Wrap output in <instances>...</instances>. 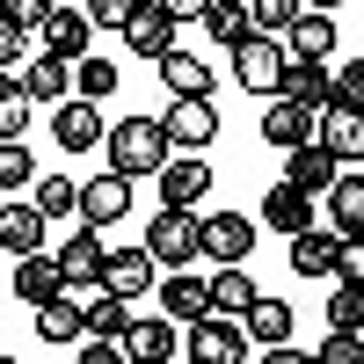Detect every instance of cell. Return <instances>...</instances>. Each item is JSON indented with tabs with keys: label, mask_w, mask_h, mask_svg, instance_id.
<instances>
[{
	"label": "cell",
	"mask_w": 364,
	"mask_h": 364,
	"mask_svg": "<svg viewBox=\"0 0 364 364\" xmlns=\"http://www.w3.org/2000/svg\"><path fill=\"white\" fill-rule=\"evenodd\" d=\"M102 146H109V168L117 175H154L175 146H168V132H161V117H117V132H102Z\"/></svg>",
	"instance_id": "cell-1"
},
{
	"label": "cell",
	"mask_w": 364,
	"mask_h": 364,
	"mask_svg": "<svg viewBox=\"0 0 364 364\" xmlns=\"http://www.w3.org/2000/svg\"><path fill=\"white\" fill-rule=\"evenodd\" d=\"M182 350H190L197 364H248L255 343H248V328H240V314H197L190 328H182Z\"/></svg>",
	"instance_id": "cell-2"
},
{
	"label": "cell",
	"mask_w": 364,
	"mask_h": 364,
	"mask_svg": "<svg viewBox=\"0 0 364 364\" xmlns=\"http://www.w3.org/2000/svg\"><path fill=\"white\" fill-rule=\"evenodd\" d=\"M146 255H154L161 269H182L204 255V233H197V204H161L154 226H146Z\"/></svg>",
	"instance_id": "cell-3"
},
{
	"label": "cell",
	"mask_w": 364,
	"mask_h": 364,
	"mask_svg": "<svg viewBox=\"0 0 364 364\" xmlns=\"http://www.w3.org/2000/svg\"><path fill=\"white\" fill-rule=\"evenodd\" d=\"M161 132H168V146H190V154H204V146L219 139V109H211V95H168Z\"/></svg>",
	"instance_id": "cell-4"
},
{
	"label": "cell",
	"mask_w": 364,
	"mask_h": 364,
	"mask_svg": "<svg viewBox=\"0 0 364 364\" xmlns=\"http://www.w3.org/2000/svg\"><path fill=\"white\" fill-rule=\"evenodd\" d=\"M102 102H87V95H66V102H51V139H58V154H95L102 146Z\"/></svg>",
	"instance_id": "cell-5"
},
{
	"label": "cell",
	"mask_w": 364,
	"mask_h": 364,
	"mask_svg": "<svg viewBox=\"0 0 364 364\" xmlns=\"http://www.w3.org/2000/svg\"><path fill=\"white\" fill-rule=\"evenodd\" d=\"M154 182H161V204H204L211 197V161L190 154V146H175V154L154 168Z\"/></svg>",
	"instance_id": "cell-6"
},
{
	"label": "cell",
	"mask_w": 364,
	"mask_h": 364,
	"mask_svg": "<svg viewBox=\"0 0 364 364\" xmlns=\"http://www.w3.org/2000/svg\"><path fill=\"white\" fill-rule=\"evenodd\" d=\"M233 80L248 87V95H277V80H284V37H255L233 51Z\"/></svg>",
	"instance_id": "cell-7"
},
{
	"label": "cell",
	"mask_w": 364,
	"mask_h": 364,
	"mask_svg": "<svg viewBox=\"0 0 364 364\" xmlns=\"http://www.w3.org/2000/svg\"><path fill=\"white\" fill-rule=\"evenodd\" d=\"M314 139L336 154L343 168H357L364 161V109H350V102H328L321 117H314Z\"/></svg>",
	"instance_id": "cell-8"
},
{
	"label": "cell",
	"mask_w": 364,
	"mask_h": 364,
	"mask_svg": "<svg viewBox=\"0 0 364 364\" xmlns=\"http://www.w3.org/2000/svg\"><path fill=\"white\" fill-rule=\"evenodd\" d=\"M124 211H132V175L102 168V175L80 182V219H87V226H117Z\"/></svg>",
	"instance_id": "cell-9"
},
{
	"label": "cell",
	"mask_w": 364,
	"mask_h": 364,
	"mask_svg": "<svg viewBox=\"0 0 364 364\" xmlns=\"http://www.w3.org/2000/svg\"><path fill=\"white\" fill-rule=\"evenodd\" d=\"M197 233H204V255L211 262H248V248H255V219H240V211H211V219H197Z\"/></svg>",
	"instance_id": "cell-10"
},
{
	"label": "cell",
	"mask_w": 364,
	"mask_h": 364,
	"mask_svg": "<svg viewBox=\"0 0 364 364\" xmlns=\"http://www.w3.org/2000/svg\"><path fill=\"white\" fill-rule=\"evenodd\" d=\"M154 73H161L168 95H211V87H219V73H211V58H204V51H175V44L154 58Z\"/></svg>",
	"instance_id": "cell-11"
},
{
	"label": "cell",
	"mask_w": 364,
	"mask_h": 364,
	"mask_svg": "<svg viewBox=\"0 0 364 364\" xmlns=\"http://www.w3.org/2000/svg\"><path fill=\"white\" fill-rule=\"evenodd\" d=\"M22 87H29V102H37V109L66 102V95H73V58H58V51L22 58Z\"/></svg>",
	"instance_id": "cell-12"
},
{
	"label": "cell",
	"mask_w": 364,
	"mask_h": 364,
	"mask_svg": "<svg viewBox=\"0 0 364 364\" xmlns=\"http://www.w3.org/2000/svg\"><path fill=\"white\" fill-rule=\"evenodd\" d=\"M284 168H291L284 182H291V190H306V197H328V182H336V175H343V161H336V154H328V146H321V139H299Z\"/></svg>",
	"instance_id": "cell-13"
},
{
	"label": "cell",
	"mask_w": 364,
	"mask_h": 364,
	"mask_svg": "<svg viewBox=\"0 0 364 364\" xmlns=\"http://www.w3.org/2000/svg\"><path fill=\"white\" fill-rule=\"evenodd\" d=\"M154 291H161L168 321H182V328H190L197 314H211V277H190V262H182V269H168V277H161Z\"/></svg>",
	"instance_id": "cell-14"
},
{
	"label": "cell",
	"mask_w": 364,
	"mask_h": 364,
	"mask_svg": "<svg viewBox=\"0 0 364 364\" xmlns=\"http://www.w3.org/2000/svg\"><path fill=\"white\" fill-rule=\"evenodd\" d=\"M175 44V22H168V8L161 0H139V8L124 15V51H139V58H161Z\"/></svg>",
	"instance_id": "cell-15"
},
{
	"label": "cell",
	"mask_w": 364,
	"mask_h": 364,
	"mask_svg": "<svg viewBox=\"0 0 364 364\" xmlns=\"http://www.w3.org/2000/svg\"><path fill=\"white\" fill-rule=\"evenodd\" d=\"M102 262H109V248H102L95 226H80V233L58 240V269H66V284H102Z\"/></svg>",
	"instance_id": "cell-16"
},
{
	"label": "cell",
	"mask_w": 364,
	"mask_h": 364,
	"mask_svg": "<svg viewBox=\"0 0 364 364\" xmlns=\"http://www.w3.org/2000/svg\"><path fill=\"white\" fill-rule=\"evenodd\" d=\"M154 255H146V240L139 248H117L109 262H102V291H117V299H139V291H154Z\"/></svg>",
	"instance_id": "cell-17"
},
{
	"label": "cell",
	"mask_w": 364,
	"mask_h": 364,
	"mask_svg": "<svg viewBox=\"0 0 364 364\" xmlns=\"http://www.w3.org/2000/svg\"><path fill=\"white\" fill-rule=\"evenodd\" d=\"M15 299H29V306H44V299H58L66 291V269H58V255H15V284H8Z\"/></svg>",
	"instance_id": "cell-18"
},
{
	"label": "cell",
	"mask_w": 364,
	"mask_h": 364,
	"mask_svg": "<svg viewBox=\"0 0 364 364\" xmlns=\"http://www.w3.org/2000/svg\"><path fill=\"white\" fill-rule=\"evenodd\" d=\"M336 51V15L328 8H299L284 29V58H328Z\"/></svg>",
	"instance_id": "cell-19"
},
{
	"label": "cell",
	"mask_w": 364,
	"mask_h": 364,
	"mask_svg": "<svg viewBox=\"0 0 364 364\" xmlns=\"http://www.w3.org/2000/svg\"><path fill=\"white\" fill-rule=\"evenodd\" d=\"M37 37H44V51H58V58H87L95 22H87V8H51V15L37 22Z\"/></svg>",
	"instance_id": "cell-20"
},
{
	"label": "cell",
	"mask_w": 364,
	"mask_h": 364,
	"mask_svg": "<svg viewBox=\"0 0 364 364\" xmlns=\"http://www.w3.org/2000/svg\"><path fill=\"white\" fill-rule=\"evenodd\" d=\"M336 248H343L336 226H299L291 233V269L299 277H336Z\"/></svg>",
	"instance_id": "cell-21"
},
{
	"label": "cell",
	"mask_w": 364,
	"mask_h": 364,
	"mask_svg": "<svg viewBox=\"0 0 364 364\" xmlns=\"http://www.w3.org/2000/svg\"><path fill=\"white\" fill-rule=\"evenodd\" d=\"M175 350H182V321H168V314L124 328V357H139V364H168Z\"/></svg>",
	"instance_id": "cell-22"
},
{
	"label": "cell",
	"mask_w": 364,
	"mask_h": 364,
	"mask_svg": "<svg viewBox=\"0 0 364 364\" xmlns=\"http://www.w3.org/2000/svg\"><path fill=\"white\" fill-rule=\"evenodd\" d=\"M328 87H336L328 58H284V80H277V95L306 102V109H328Z\"/></svg>",
	"instance_id": "cell-23"
},
{
	"label": "cell",
	"mask_w": 364,
	"mask_h": 364,
	"mask_svg": "<svg viewBox=\"0 0 364 364\" xmlns=\"http://www.w3.org/2000/svg\"><path fill=\"white\" fill-rule=\"evenodd\" d=\"M314 117H321V109H306V102H291V95H277V102L262 109V139L277 146V154H291L299 139H314Z\"/></svg>",
	"instance_id": "cell-24"
},
{
	"label": "cell",
	"mask_w": 364,
	"mask_h": 364,
	"mask_svg": "<svg viewBox=\"0 0 364 364\" xmlns=\"http://www.w3.org/2000/svg\"><path fill=\"white\" fill-rule=\"evenodd\" d=\"M240 328H248V343H255V350L291 343V306H284V299H269V291H255L248 306H240Z\"/></svg>",
	"instance_id": "cell-25"
},
{
	"label": "cell",
	"mask_w": 364,
	"mask_h": 364,
	"mask_svg": "<svg viewBox=\"0 0 364 364\" xmlns=\"http://www.w3.org/2000/svg\"><path fill=\"white\" fill-rule=\"evenodd\" d=\"M44 211L37 204H0V255H37L44 248Z\"/></svg>",
	"instance_id": "cell-26"
},
{
	"label": "cell",
	"mask_w": 364,
	"mask_h": 364,
	"mask_svg": "<svg viewBox=\"0 0 364 364\" xmlns=\"http://www.w3.org/2000/svg\"><path fill=\"white\" fill-rule=\"evenodd\" d=\"M204 37L219 44V51H240L255 37V15H248V0H211L204 8Z\"/></svg>",
	"instance_id": "cell-27"
},
{
	"label": "cell",
	"mask_w": 364,
	"mask_h": 364,
	"mask_svg": "<svg viewBox=\"0 0 364 364\" xmlns=\"http://www.w3.org/2000/svg\"><path fill=\"white\" fill-rule=\"evenodd\" d=\"M262 226H277V233L291 240L299 226H314V197L291 190V182H269V197H262Z\"/></svg>",
	"instance_id": "cell-28"
},
{
	"label": "cell",
	"mask_w": 364,
	"mask_h": 364,
	"mask_svg": "<svg viewBox=\"0 0 364 364\" xmlns=\"http://www.w3.org/2000/svg\"><path fill=\"white\" fill-rule=\"evenodd\" d=\"M328 226L336 233H364V175L357 168H343L328 182Z\"/></svg>",
	"instance_id": "cell-29"
},
{
	"label": "cell",
	"mask_w": 364,
	"mask_h": 364,
	"mask_svg": "<svg viewBox=\"0 0 364 364\" xmlns=\"http://www.w3.org/2000/svg\"><path fill=\"white\" fill-rule=\"evenodd\" d=\"M80 336H87V314L73 306L66 291H58V299H44V306H37V343H80Z\"/></svg>",
	"instance_id": "cell-30"
},
{
	"label": "cell",
	"mask_w": 364,
	"mask_h": 364,
	"mask_svg": "<svg viewBox=\"0 0 364 364\" xmlns=\"http://www.w3.org/2000/svg\"><path fill=\"white\" fill-rule=\"evenodd\" d=\"M80 314H87V336H109V343H124V328H132V299H117V291H95Z\"/></svg>",
	"instance_id": "cell-31"
},
{
	"label": "cell",
	"mask_w": 364,
	"mask_h": 364,
	"mask_svg": "<svg viewBox=\"0 0 364 364\" xmlns=\"http://www.w3.org/2000/svg\"><path fill=\"white\" fill-rule=\"evenodd\" d=\"M248 299H255L248 262H219V269H211V306H219V314H240Z\"/></svg>",
	"instance_id": "cell-32"
},
{
	"label": "cell",
	"mask_w": 364,
	"mask_h": 364,
	"mask_svg": "<svg viewBox=\"0 0 364 364\" xmlns=\"http://www.w3.org/2000/svg\"><path fill=\"white\" fill-rule=\"evenodd\" d=\"M73 95H87V102H109V95H117V58H102V51L73 58Z\"/></svg>",
	"instance_id": "cell-33"
},
{
	"label": "cell",
	"mask_w": 364,
	"mask_h": 364,
	"mask_svg": "<svg viewBox=\"0 0 364 364\" xmlns=\"http://www.w3.org/2000/svg\"><path fill=\"white\" fill-rule=\"evenodd\" d=\"M44 211V219H66V211H80V182L73 175H37V197H29Z\"/></svg>",
	"instance_id": "cell-34"
},
{
	"label": "cell",
	"mask_w": 364,
	"mask_h": 364,
	"mask_svg": "<svg viewBox=\"0 0 364 364\" xmlns=\"http://www.w3.org/2000/svg\"><path fill=\"white\" fill-rule=\"evenodd\" d=\"M328 328H364V284L336 277V291H328Z\"/></svg>",
	"instance_id": "cell-35"
},
{
	"label": "cell",
	"mask_w": 364,
	"mask_h": 364,
	"mask_svg": "<svg viewBox=\"0 0 364 364\" xmlns=\"http://www.w3.org/2000/svg\"><path fill=\"white\" fill-rule=\"evenodd\" d=\"M22 182H37V161L22 139H0V190H22Z\"/></svg>",
	"instance_id": "cell-36"
},
{
	"label": "cell",
	"mask_w": 364,
	"mask_h": 364,
	"mask_svg": "<svg viewBox=\"0 0 364 364\" xmlns=\"http://www.w3.org/2000/svg\"><path fill=\"white\" fill-rule=\"evenodd\" d=\"M29 109H37V102H29V87L15 80L8 95H0V139H22L29 132Z\"/></svg>",
	"instance_id": "cell-37"
},
{
	"label": "cell",
	"mask_w": 364,
	"mask_h": 364,
	"mask_svg": "<svg viewBox=\"0 0 364 364\" xmlns=\"http://www.w3.org/2000/svg\"><path fill=\"white\" fill-rule=\"evenodd\" d=\"M248 15H255V29H262V37H284V29H291V15H299V0H248Z\"/></svg>",
	"instance_id": "cell-38"
},
{
	"label": "cell",
	"mask_w": 364,
	"mask_h": 364,
	"mask_svg": "<svg viewBox=\"0 0 364 364\" xmlns=\"http://www.w3.org/2000/svg\"><path fill=\"white\" fill-rule=\"evenodd\" d=\"M321 357H328V364H364V328H328Z\"/></svg>",
	"instance_id": "cell-39"
},
{
	"label": "cell",
	"mask_w": 364,
	"mask_h": 364,
	"mask_svg": "<svg viewBox=\"0 0 364 364\" xmlns=\"http://www.w3.org/2000/svg\"><path fill=\"white\" fill-rule=\"evenodd\" d=\"M328 102H350V109H364V51H350V66L336 73V87H328Z\"/></svg>",
	"instance_id": "cell-40"
},
{
	"label": "cell",
	"mask_w": 364,
	"mask_h": 364,
	"mask_svg": "<svg viewBox=\"0 0 364 364\" xmlns=\"http://www.w3.org/2000/svg\"><path fill=\"white\" fill-rule=\"evenodd\" d=\"M22 58H29V29H22V22H8V15H0V66L15 73Z\"/></svg>",
	"instance_id": "cell-41"
},
{
	"label": "cell",
	"mask_w": 364,
	"mask_h": 364,
	"mask_svg": "<svg viewBox=\"0 0 364 364\" xmlns=\"http://www.w3.org/2000/svg\"><path fill=\"white\" fill-rule=\"evenodd\" d=\"M336 277L364 284V233H343V248H336Z\"/></svg>",
	"instance_id": "cell-42"
},
{
	"label": "cell",
	"mask_w": 364,
	"mask_h": 364,
	"mask_svg": "<svg viewBox=\"0 0 364 364\" xmlns=\"http://www.w3.org/2000/svg\"><path fill=\"white\" fill-rule=\"evenodd\" d=\"M132 8H139V0H87V22H95V29H124Z\"/></svg>",
	"instance_id": "cell-43"
},
{
	"label": "cell",
	"mask_w": 364,
	"mask_h": 364,
	"mask_svg": "<svg viewBox=\"0 0 364 364\" xmlns=\"http://www.w3.org/2000/svg\"><path fill=\"white\" fill-rule=\"evenodd\" d=\"M51 8H58V0H0V15H8V22H22V29H37Z\"/></svg>",
	"instance_id": "cell-44"
},
{
	"label": "cell",
	"mask_w": 364,
	"mask_h": 364,
	"mask_svg": "<svg viewBox=\"0 0 364 364\" xmlns=\"http://www.w3.org/2000/svg\"><path fill=\"white\" fill-rule=\"evenodd\" d=\"M124 357V343H109V336H80V364H117Z\"/></svg>",
	"instance_id": "cell-45"
},
{
	"label": "cell",
	"mask_w": 364,
	"mask_h": 364,
	"mask_svg": "<svg viewBox=\"0 0 364 364\" xmlns=\"http://www.w3.org/2000/svg\"><path fill=\"white\" fill-rule=\"evenodd\" d=\"M161 8H168V22H204L211 0H161Z\"/></svg>",
	"instance_id": "cell-46"
},
{
	"label": "cell",
	"mask_w": 364,
	"mask_h": 364,
	"mask_svg": "<svg viewBox=\"0 0 364 364\" xmlns=\"http://www.w3.org/2000/svg\"><path fill=\"white\" fill-rule=\"evenodd\" d=\"M306 8H328V15H336V8H343V0H306Z\"/></svg>",
	"instance_id": "cell-47"
},
{
	"label": "cell",
	"mask_w": 364,
	"mask_h": 364,
	"mask_svg": "<svg viewBox=\"0 0 364 364\" xmlns=\"http://www.w3.org/2000/svg\"><path fill=\"white\" fill-rule=\"evenodd\" d=\"M8 87H15V73H8V66H0V95H8Z\"/></svg>",
	"instance_id": "cell-48"
},
{
	"label": "cell",
	"mask_w": 364,
	"mask_h": 364,
	"mask_svg": "<svg viewBox=\"0 0 364 364\" xmlns=\"http://www.w3.org/2000/svg\"><path fill=\"white\" fill-rule=\"evenodd\" d=\"M0 291H8V284H0Z\"/></svg>",
	"instance_id": "cell-49"
}]
</instances>
